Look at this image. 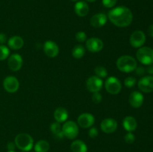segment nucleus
Instances as JSON below:
<instances>
[{
  "mask_svg": "<svg viewBox=\"0 0 153 152\" xmlns=\"http://www.w3.org/2000/svg\"><path fill=\"white\" fill-rule=\"evenodd\" d=\"M108 17L114 25L120 28L128 26L133 20L131 10L125 6H119L111 10L108 13Z\"/></svg>",
  "mask_w": 153,
  "mask_h": 152,
  "instance_id": "nucleus-1",
  "label": "nucleus"
},
{
  "mask_svg": "<svg viewBox=\"0 0 153 152\" xmlns=\"http://www.w3.org/2000/svg\"><path fill=\"white\" fill-rule=\"evenodd\" d=\"M117 67L123 72H131L137 68V61L133 57L129 55H123L117 61Z\"/></svg>",
  "mask_w": 153,
  "mask_h": 152,
  "instance_id": "nucleus-2",
  "label": "nucleus"
},
{
  "mask_svg": "<svg viewBox=\"0 0 153 152\" xmlns=\"http://www.w3.org/2000/svg\"><path fill=\"white\" fill-rule=\"evenodd\" d=\"M14 143L16 147L22 151H29L34 145L33 138L28 134H19L15 137Z\"/></svg>",
  "mask_w": 153,
  "mask_h": 152,
  "instance_id": "nucleus-3",
  "label": "nucleus"
},
{
  "mask_svg": "<svg viewBox=\"0 0 153 152\" xmlns=\"http://www.w3.org/2000/svg\"><path fill=\"white\" fill-rule=\"evenodd\" d=\"M136 57L142 64L149 66L153 64V49L149 47H140L136 53Z\"/></svg>",
  "mask_w": 153,
  "mask_h": 152,
  "instance_id": "nucleus-4",
  "label": "nucleus"
},
{
  "mask_svg": "<svg viewBox=\"0 0 153 152\" xmlns=\"http://www.w3.org/2000/svg\"><path fill=\"white\" fill-rule=\"evenodd\" d=\"M62 133L64 136L70 139H73L79 134V127L73 121H68L63 125Z\"/></svg>",
  "mask_w": 153,
  "mask_h": 152,
  "instance_id": "nucleus-5",
  "label": "nucleus"
},
{
  "mask_svg": "<svg viewBox=\"0 0 153 152\" xmlns=\"http://www.w3.org/2000/svg\"><path fill=\"white\" fill-rule=\"evenodd\" d=\"M105 86L106 91L111 95H117L120 92L122 89L120 80L114 76L109 77L106 80Z\"/></svg>",
  "mask_w": 153,
  "mask_h": 152,
  "instance_id": "nucleus-6",
  "label": "nucleus"
},
{
  "mask_svg": "<svg viewBox=\"0 0 153 152\" xmlns=\"http://www.w3.org/2000/svg\"><path fill=\"white\" fill-rule=\"evenodd\" d=\"M103 86V81L102 78L97 76H91L86 81V87L88 90L91 92H100Z\"/></svg>",
  "mask_w": 153,
  "mask_h": 152,
  "instance_id": "nucleus-7",
  "label": "nucleus"
},
{
  "mask_svg": "<svg viewBox=\"0 0 153 152\" xmlns=\"http://www.w3.org/2000/svg\"><path fill=\"white\" fill-rule=\"evenodd\" d=\"M146 42V35L142 31H135L130 36L129 43L134 48H140Z\"/></svg>",
  "mask_w": 153,
  "mask_h": 152,
  "instance_id": "nucleus-8",
  "label": "nucleus"
},
{
  "mask_svg": "<svg viewBox=\"0 0 153 152\" xmlns=\"http://www.w3.org/2000/svg\"><path fill=\"white\" fill-rule=\"evenodd\" d=\"M3 86L7 92L13 93L19 89V80L14 76H7L3 81Z\"/></svg>",
  "mask_w": 153,
  "mask_h": 152,
  "instance_id": "nucleus-9",
  "label": "nucleus"
},
{
  "mask_svg": "<svg viewBox=\"0 0 153 152\" xmlns=\"http://www.w3.org/2000/svg\"><path fill=\"white\" fill-rule=\"evenodd\" d=\"M103 42L97 37H91L86 41V48L89 52L92 53H97L103 49Z\"/></svg>",
  "mask_w": 153,
  "mask_h": 152,
  "instance_id": "nucleus-10",
  "label": "nucleus"
},
{
  "mask_svg": "<svg viewBox=\"0 0 153 152\" xmlns=\"http://www.w3.org/2000/svg\"><path fill=\"white\" fill-rule=\"evenodd\" d=\"M138 88L146 93L153 92V76H144L138 82Z\"/></svg>",
  "mask_w": 153,
  "mask_h": 152,
  "instance_id": "nucleus-11",
  "label": "nucleus"
},
{
  "mask_svg": "<svg viewBox=\"0 0 153 152\" xmlns=\"http://www.w3.org/2000/svg\"><path fill=\"white\" fill-rule=\"evenodd\" d=\"M22 58L19 54H13L10 55L7 61L9 69L13 72L19 71L22 66Z\"/></svg>",
  "mask_w": 153,
  "mask_h": 152,
  "instance_id": "nucleus-12",
  "label": "nucleus"
},
{
  "mask_svg": "<svg viewBox=\"0 0 153 152\" xmlns=\"http://www.w3.org/2000/svg\"><path fill=\"white\" fill-rule=\"evenodd\" d=\"M43 51L46 55L49 58H55L59 53V48L58 46L53 41L48 40L45 42L43 45Z\"/></svg>",
  "mask_w": 153,
  "mask_h": 152,
  "instance_id": "nucleus-13",
  "label": "nucleus"
},
{
  "mask_svg": "<svg viewBox=\"0 0 153 152\" xmlns=\"http://www.w3.org/2000/svg\"><path fill=\"white\" fill-rule=\"evenodd\" d=\"M101 130L105 134H112L116 131L118 124L115 119L111 118H107L101 122Z\"/></svg>",
  "mask_w": 153,
  "mask_h": 152,
  "instance_id": "nucleus-14",
  "label": "nucleus"
},
{
  "mask_svg": "<svg viewBox=\"0 0 153 152\" xmlns=\"http://www.w3.org/2000/svg\"><path fill=\"white\" fill-rule=\"evenodd\" d=\"M95 122V118L92 114L85 113L81 114L78 118V124L83 128H88L92 126Z\"/></svg>",
  "mask_w": 153,
  "mask_h": 152,
  "instance_id": "nucleus-15",
  "label": "nucleus"
},
{
  "mask_svg": "<svg viewBox=\"0 0 153 152\" xmlns=\"http://www.w3.org/2000/svg\"><path fill=\"white\" fill-rule=\"evenodd\" d=\"M144 100L143 94L138 91H134L130 95L128 101H129L130 105L134 108H139L142 106Z\"/></svg>",
  "mask_w": 153,
  "mask_h": 152,
  "instance_id": "nucleus-16",
  "label": "nucleus"
},
{
  "mask_svg": "<svg viewBox=\"0 0 153 152\" xmlns=\"http://www.w3.org/2000/svg\"><path fill=\"white\" fill-rule=\"evenodd\" d=\"M107 22V16L103 13H99L94 15L91 19V25L94 28H99L105 25Z\"/></svg>",
  "mask_w": 153,
  "mask_h": 152,
  "instance_id": "nucleus-17",
  "label": "nucleus"
},
{
  "mask_svg": "<svg viewBox=\"0 0 153 152\" xmlns=\"http://www.w3.org/2000/svg\"><path fill=\"white\" fill-rule=\"evenodd\" d=\"M74 10L78 16L84 17L89 13V6L85 1H79L75 4Z\"/></svg>",
  "mask_w": 153,
  "mask_h": 152,
  "instance_id": "nucleus-18",
  "label": "nucleus"
},
{
  "mask_svg": "<svg viewBox=\"0 0 153 152\" xmlns=\"http://www.w3.org/2000/svg\"><path fill=\"white\" fill-rule=\"evenodd\" d=\"M123 128L128 132H132L135 131L137 127V123L136 119L133 116H128L126 118H124L123 121Z\"/></svg>",
  "mask_w": 153,
  "mask_h": 152,
  "instance_id": "nucleus-19",
  "label": "nucleus"
},
{
  "mask_svg": "<svg viewBox=\"0 0 153 152\" xmlns=\"http://www.w3.org/2000/svg\"><path fill=\"white\" fill-rule=\"evenodd\" d=\"M7 44H8L9 48L13 50H18L22 48L24 45V40L19 36H13L9 39Z\"/></svg>",
  "mask_w": 153,
  "mask_h": 152,
  "instance_id": "nucleus-20",
  "label": "nucleus"
},
{
  "mask_svg": "<svg viewBox=\"0 0 153 152\" xmlns=\"http://www.w3.org/2000/svg\"><path fill=\"white\" fill-rule=\"evenodd\" d=\"M68 112L64 107H58L54 112V118L58 123L64 122L68 118Z\"/></svg>",
  "mask_w": 153,
  "mask_h": 152,
  "instance_id": "nucleus-21",
  "label": "nucleus"
},
{
  "mask_svg": "<svg viewBox=\"0 0 153 152\" xmlns=\"http://www.w3.org/2000/svg\"><path fill=\"white\" fill-rule=\"evenodd\" d=\"M72 152H87L88 147L82 140H75L70 145Z\"/></svg>",
  "mask_w": 153,
  "mask_h": 152,
  "instance_id": "nucleus-22",
  "label": "nucleus"
},
{
  "mask_svg": "<svg viewBox=\"0 0 153 152\" xmlns=\"http://www.w3.org/2000/svg\"><path fill=\"white\" fill-rule=\"evenodd\" d=\"M50 131L52 134L55 135V137L58 139H62L64 137L62 133L61 127L60 123L58 122H53L50 125Z\"/></svg>",
  "mask_w": 153,
  "mask_h": 152,
  "instance_id": "nucleus-23",
  "label": "nucleus"
},
{
  "mask_svg": "<svg viewBox=\"0 0 153 152\" xmlns=\"http://www.w3.org/2000/svg\"><path fill=\"white\" fill-rule=\"evenodd\" d=\"M49 143L46 140H40L34 145L35 152H47L49 150Z\"/></svg>",
  "mask_w": 153,
  "mask_h": 152,
  "instance_id": "nucleus-24",
  "label": "nucleus"
},
{
  "mask_svg": "<svg viewBox=\"0 0 153 152\" xmlns=\"http://www.w3.org/2000/svg\"><path fill=\"white\" fill-rule=\"evenodd\" d=\"M85 54V49L82 45H77L72 51V55L76 59H81Z\"/></svg>",
  "mask_w": 153,
  "mask_h": 152,
  "instance_id": "nucleus-25",
  "label": "nucleus"
},
{
  "mask_svg": "<svg viewBox=\"0 0 153 152\" xmlns=\"http://www.w3.org/2000/svg\"><path fill=\"white\" fill-rule=\"evenodd\" d=\"M94 72H95L96 76L100 77V78H104L108 75L107 69L105 67L101 66H98L96 67Z\"/></svg>",
  "mask_w": 153,
  "mask_h": 152,
  "instance_id": "nucleus-26",
  "label": "nucleus"
},
{
  "mask_svg": "<svg viewBox=\"0 0 153 152\" xmlns=\"http://www.w3.org/2000/svg\"><path fill=\"white\" fill-rule=\"evenodd\" d=\"M10 54V50L7 46L4 45H0V61H4Z\"/></svg>",
  "mask_w": 153,
  "mask_h": 152,
  "instance_id": "nucleus-27",
  "label": "nucleus"
},
{
  "mask_svg": "<svg viewBox=\"0 0 153 152\" xmlns=\"http://www.w3.org/2000/svg\"><path fill=\"white\" fill-rule=\"evenodd\" d=\"M136 82V78L134 77H127L125 79V81H124V83H125V86L128 88L133 87V86L135 85Z\"/></svg>",
  "mask_w": 153,
  "mask_h": 152,
  "instance_id": "nucleus-28",
  "label": "nucleus"
},
{
  "mask_svg": "<svg viewBox=\"0 0 153 152\" xmlns=\"http://www.w3.org/2000/svg\"><path fill=\"white\" fill-rule=\"evenodd\" d=\"M76 39L77 40V41L80 42V43H83L85 40H87L86 34L84 31H79L78 33H76Z\"/></svg>",
  "mask_w": 153,
  "mask_h": 152,
  "instance_id": "nucleus-29",
  "label": "nucleus"
},
{
  "mask_svg": "<svg viewBox=\"0 0 153 152\" xmlns=\"http://www.w3.org/2000/svg\"><path fill=\"white\" fill-rule=\"evenodd\" d=\"M124 139H125L126 142L128 143V144H132L134 142V140H135V137H134V135L132 133L128 132L126 134Z\"/></svg>",
  "mask_w": 153,
  "mask_h": 152,
  "instance_id": "nucleus-30",
  "label": "nucleus"
},
{
  "mask_svg": "<svg viewBox=\"0 0 153 152\" xmlns=\"http://www.w3.org/2000/svg\"><path fill=\"white\" fill-rule=\"evenodd\" d=\"M92 100L96 104H99L102 100V95L99 92H94L92 95Z\"/></svg>",
  "mask_w": 153,
  "mask_h": 152,
  "instance_id": "nucleus-31",
  "label": "nucleus"
},
{
  "mask_svg": "<svg viewBox=\"0 0 153 152\" xmlns=\"http://www.w3.org/2000/svg\"><path fill=\"white\" fill-rule=\"evenodd\" d=\"M117 0H102V4L108 8L113 7L117 4Z\"/></svg>",
  "mask_w": 153,
  "mask_h": 152,
  "instance_id": "nucleus-32",
  "label": "nucleus"
},
{
  "mask_svg": "<svg viewBox=\"0 0 153 152\" xmlns=\"http://www.w3.org/2000/svg\"><path fill=\"white\" fill-rule=\"evenodd\" d=\"M98 134L99 131L97 128H91V129L89 130V131H88V135H89V137L92 139L96 138V137L98 136Z\"/></svg>",
  "mask_w": 153,
  "mask_h": 152,
  "instance_id": "nucleus-33",
  "label": "nucleus"
},
{
  "mask_svg": "<svg viewBox=\"0 0 153 152\" xmlns=\"http://www.w3.org/2000/svg\"><path fill=\"white\" fill-rule=\"evenodd\" d=\"M135 72H136V74L139 76L143 75L145 73V69L142 66L137 67V68L135 69Z\"/></svg>",
  "mask_w": 153,
  "mask_h": 152,
  "instance_id": "nucleus-34",
  "label": "nucleus"
},
{
  "mask_svg": "<svg viewBox=\"0 0 153 152\" xmlns=\"http://www.w3.org/2000/svg\"><path fill=\"white\" fill-rule=\"evenodd\" d=\"M7 41V37L4 33H0V44L3 45Z\"/></svg>",
  "mask_w": 153,
  "mask_h": 152,
  "instance_id": "nucleus-35",
  "label": "nucleus"
},
{
  "mask_svg": "<svg viewBox=\"0 0 153 152\" xmlns=\"http://www.w3.org/2000/svg\"><path fill=\"white\" fill-rule=\"evenodd\" d=\"M15 147H16V145H15V143L11 142L7 143V150H8V151H14Z\"/></svg>",
  "mask_w": 153,
  "mask_h": 152,
  "instance_id": "nucleus-36",
  "label": "nucleus"
},
{
  "mask_svg": "<svg viewBox=\"0 0 153 152\" xmlns=\"http://www.w3.org/2000/svg\"><path fill=\"white\" fill-rule=\"evenodd\" d=\"M146 71L149 74L153 75V64H151V65L148 66V67L146 68Z\"/></svg>",
  "mask_w": 153,
  "mask_h": 152,
  "instance_id": "nucleus-37",
  "label": "nucleus"
},
{
  "mask_svg": "<svg viewBox=\"0 0 153 152\" xmlns=\"http://www.w3.org/2000/svg\"><path fill=\"white\" fill-rule=\"evenodd\" d=\"M148 34H149L150 37H153V25H151L148 28Z\"/></svg>",
  "mask_w": 153,
  "mask_h": 152,
  "instance_id": "nucleus-38",
  "label": "nucleus"
},
{
  "mask_svg": "<svg viewBox=\"0 0 153 152\" xmlns=\"http://www.w3.org/2000/svg\"><path fill=\"white\" fill-rule=\"evenodd\" d=\"M87 1H89V2H94V1H97V0H86Z\"/></svg>",
  "mask_w": 153,
  "mask_h": 152,
  "instance_id": "nucleus-39",
  "label": "nucleus"
},
{
  "mask_svg": "<svg viewBox=\"0 0 153 152\" xmlns=\"http://www.w3.org/2000/svg\"><path fill=\"white\" fill-rule=\"evenodd\" d=\"M71 1H78V0H71Z\"/></svg>",
  "mask_w": 153,
  "mask_h": 152,
  "instance_id": "nucleus-40",
  "label": "nucleus"
},
{
  "mask_svg": "<svg viewBox=\"0 0 153 152\" xmlns=\"http://www.w3.org/2000/svg\"><path fill=\"white\" fill-rule=\"evenodd\" d=\"M8 152H15V151H8Z\"/></svg>",
  "mask_w": 153,
  "mask_h": 152,
  "instance_id": "nucleus-41",
  "label": "nucleus"
},
{
  "mask_svg": "<svg viewBox=\"0 0 153 152\" xmlns=\"http://www.w3.org/2000/svg\"><path fill=\"white\" fill-rule=\"evenodd\" d=\"M22 152H25V151H22Z\"/></svg>",
  "mask_w": 153,
  "mask_h": 152,
  "instance_id": "nucleus-42",
  "label": "nucleus"
}]
</instances>
